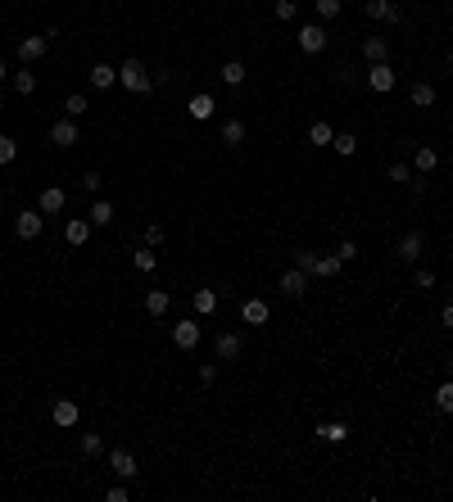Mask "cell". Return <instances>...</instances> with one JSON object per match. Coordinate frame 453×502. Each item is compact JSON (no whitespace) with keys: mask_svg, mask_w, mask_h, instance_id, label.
Returning <instances> with one entry per match:
<instances>
[{"mask_svg":"<svg viewBox=\"0 0 453 502\" xmlns=\"http://www.w3.org/2000/svg\"><path fill=\"white\" fill-rule=\"evenodd\" d=\"M104 498H109V502H127V489H123V480H118V485H113V489H109Z\"/></svg>","mask_w":453,"mask_h":502,"instance_id":"45","label":"cell"},{"mask_svg":"<svg viewBox=\"0 0 453 502\" xmlns=\"http://www.w3.org/2000/svg\"><path fill=\"white\" fill-rule=\"evenodd\" d=\"M412 163H417V172H435L440 154L431 150V145H417V150H412Z\"/></svg>","mask_w":453,"mask_h":502,"instance_id":"26","label":"cell"},{"mask_svg":"<svg viewBox=\"0 0 453 502\" xmlns=\"http://www.w3.org/2000/svg\"><path fill=\"white\" fill-rule=\"evenodd\" d=\"M421 249H426V236H421V231H408V236L399 240V258H403V263H417Z\"/></svg>","mask_w":453,"mask_h":502,"instance_id":"15","label":"cell"},{"mask_svg":"<svg viewBox=\"0 0 453 502\" xmlns=\"http://www.w3.org/2000/svg\"><path fill=\"white\" fill-rule=\"evenodd\" d=\"M412 285H417V289H431V285H435V272H431V267H417V272H412Z\"/></svg>","mask_w":453,"mask_h":502,"instance_id":"41","label":"cell"},{"mask_svg":"<svg viewBox=\"0 0 453 502\" xmlns=\"http://www.w3.org/2000/svg\"><path fill=\"white\" fill-rule=\"evenodd\" d=\"M9 82H14V91H18V95H32V91H36V73H32V69H18L14 77H9Z\"/></svg>","mask_w":453,"mask_h":502,"instance_id":"29","label":"cell"},{"mask_svg":"<svg viewBox=\"0 0 453 502\" xmlns=\"http://www.w3.org/2000/svg\"><path fill=\"white\" fill-rule=\"evenodd\" d=\"M223 145H227V150L245 145V122H240V118H227V122H223Z\"/></svg>","mask_w":453,"mask_h":502,"instance_id":"24","label":"cell"},{"mask_svg":"<svg viewBox=\"0 0 453 502\" xmlns=\"http://www.w3.org/2000/svg\"><path fill=\"white\" fill-rule=\"evenodd\" d=\"M295 267L313 276V267H317V254H313V249H300V254H295Z\"/></svg>","mask_w":453,"mask_h":502,"instance_id":"37","label":"cell"},{"mask_svg":"<svg viewBox=\"0 0 453 502\" xmlns=\"http://www.w3.org/2000/svg\"><path fill=\"white\" fill-rule=\"evenodd\" d=\"M0 82H9V64L5 59H0Z\"/></svg>","mask_w":453,"mask_h":502,"instance_id":"47","label":"cell"},{"mask_svg":"<svg viewBox=\"0 0 453 502\" xmlns=\"http://www.w3.org/2000/svg\"><path fill=\"white\" fill-rule=\"evenodd\" d=\"M300 50L304 55H322L326 50V27L322 23H304L300 27Z\"/></svg>","mask_w":453,"mask_h":502,"instance_id":"5","label":"cell"},{"mask_svg":"<svg viewBox=\"0 0 453 502\" xmlns=\"http://www.w3.org/2000/svg\"><path fill=\"white\" fill-rule=\"evenodd\" d=\"M0 109H5V95H0Z\"/></svg>","mask_w":453,"mask_h":502,"instance_id":"49","label":"cell"},{"mask_svg":"<svg viewBox=\"0 0 453 502\" xmlns=\"http://www.w3.org/2000/svg\"><path fill=\"white\" fill-rule=\"evenodd\" d=\"M168 303H172L168 289H146V313L150 317H163V313H168Z\"/></svg>","mask_w":453,"mask_h":502,"instance_id":"25","label":"cell"},{"mask_svg":"<svg viewBox=\"0 0 453 502\" xmlns=\"http://www.w3.org/2000/svg\"><path fill=\"white\" fill-rule=\"evenodd\" d=\"M363 14L377 18V23H403V9L394 0H363Z\"/></svg>","mask_w":453,"mask_h":502,"instance_id":"4","label":"cell"},{"mask_svg":"<svg viewBox=\"0 0 453 502\" xmlns=\"http://www.w3.org/2000/svg\"><path fill=\"white\" fill-rule=\"evenodd\" d=\"M200 335H204V331H200V322H190V317H181V322L172 326V344H177V349H186V353L200 344Z\"/></svg>","mask_w":453,"mask_h":502,"instance_id":"6","label":"cell"},{"mask_svg":"<svg viewBox=\"0 0 453 502\" xmlns=\"http://www.w3.org/2000/svg\"><path fill=\"white\" fill-rule=\"evenodd\" d=\"M190 308H195L200 317H209L218 308V289H190Z\"/></svg>","mask_w":453,"mask_h":502,"instance_id":"20","label":"cell"},{"mask_svg":"<svg viewBox=\"0 0 453 502\" xmlns=\"http://www.w3.org/2000/svg\"><path fill=\"white\" fill-rule=\"evenodd\" d=\"M91 217H69V222H64V240H69V245L73 249H82L86 245V240H91Z\"/></svg>","mask_w":453,"mask_h":502,"instance_id":"9","label":"cell"},{"mask_svg":"<svg viewBox=\"0 0 453 502\" xmlns=\"http://www.w3.org/2000/svg\"><path fill=\"white\" fill-rule=\"evenodd\" d=\"M86 217H91V227H109V222H113V204H109V199H95Z\"/></svg>","mask_w":453,"mask_h":502,"instance_id":"27","label":"cell"},{"mask_svg":"<svg viewBox=\"0 0 453 502\" xmlns=\"http://www.w3.org/2000/svg\"><path fill=\"white\" fill-rule=\"evenodd\" d=\"M132 263H137V272H154V263H159V254H154V249L146 245V249H137V254H132Z\"/></svg>","mask_w":453,"mask_h":502,"instance_id":"33","label":"cell"},{"mask_svg":"<svg viewBox=\"0 0 453 502\" xmlns=\"http://www.w3.org/2000/svg\"><path fill=\"white\" fill-rule=\"evenodd\" d=\"M445 366H449V375H453V353H449V362H445Z\"/></svg>","mask_w":453,"mask_h":502,"instance_id":"48","label":"cell"},{"mask_svg":"<svg viewBox=\"0 0 453 502\" xmlns=\"http://www.w3.org/2000/svg\"><path fill=\"white\" fill-rule=\"evenodd\" d=\"M331 145H335V154H340V159H354V154H358V141H354L349 131H335Z\"/></svg>","mask_w":453,"mask_h":502,"instance_id":"30","label":"cell"},{"mask_svg":"<svg viewBox=\"0 0 453 502\" xmlns=\"http://www.w3.org/2000/svg\"><path fill=\"white\" fill-rule=\"evenodd\" d=\"M295 14H300V5H295V0H277V18H281V23H291Z\"/></svg>","mask_w":453,"mask_h":502,"instance_id":"42","label":"cell"},{"mask_svg":"<svg viewBox=\"0 0 453 502\" xmlns=\"http://www.w3.org/2000/svg\"><path fill=\"white\" fill-rule=\"evenodd\" d=\"M344 0H317V18H340Z\"/></svg>","mask_w":453,"mask_h":502,"instance_id":"39","label":"cell"},{"mask_svg":"<svg viewBox=\"0 0 453 502\" xmlns=\"http://www.w3.org/2000/svg\"><path fill=\"white\" fill-rule=\"evenodd\" d=\"M363 59H368V64H385V59H390L385 36H368V41H363Z\"/></svg>","mask_w":453,"mask_h":502,"instance_id":"18","label":"cell"},{"mask_svg":"<svg viewBox=\"0 0 453 502\" xmlns=\"http://www.w3.org/2000/svg\"><path fill=\"white\" fill-rule=\"evenodd\" d=\"M100 186H104V177H100V172H86V177H82V190H91V195H95Z\"/></svg>","mask_w":453,"mask_h":502,"instance_id":"44","label":"cell"},{"mask_svg":"<svg viewBox=\"0 0 453 502\" xmlns=\"http://www.w3.org/2000/svg\"><path fill=\"white\" fill-rule=\"evenodd\" d=\"M109 471H113L118 480H132V475H137V457H132L127 448H113V452H109Z\"/></svg>","mask_w":453,"mask_h":502,"instance_id":"13","label":"cell"},{"mask_svg":"<svg viewBox=\"0 0 453 502\" xmlns=\"http://www.w3.org/2000/svg\"><path fill=\"white\" fill-rule=\"evenodd\" d=\"M408 100H412V109H431V104H435V86L431 82H417L408 91Z\"/></svg>","mask_w":453,"mask_h":502,"instance_id":"23","label":"cell"},{"mask_svg":"<svg viewBox=\"0 0 453 502\" xmlns=\"http://www.w3.org/2000/svg\"><path fill=\"white\" fill-rule=\"evenodd\" d=\"M277 289H281L286 299H304V294H308V272H300V267L281 272V285H277Z\"/></svg>","mask_w":453,"mask_h":502,"instance_id":"8","label":"cell"},{"mask_svg":"<svg viewBox=\"0 0 453 502\" xmlns=\"http://www.w3.org/2000/svg\"><path fill=\"white\" fill-rule=\"evenodd\" d=\"M317 439L322 443H344L349 439V426H344V421H322V426H317Z\"/></svg>","mask_w":453,"mask_h":502,"instance_id":"19","label":"cell"},{"mask_svg":"<svg viewBox=\"0 0 453 502\" xmlns=\"http://www.w3.org/2000/svg\"><path fill=\"white\" fill-rule=\"evenodd\" d=\"M50 145H60V150H73V145H77V122H73V118L55 122V127H50Z\"/></svg>","mask_w":453,"mask_h":502,"instance_id":"16","label":"cell"},{"mask_svg":"<svg viewBox=\"0 0 453 502\" xmlns=\"http://www.w3.org/2000/svg\"><path fill=\"white\" fill-rule=\"evenodd\" d=\"M55 36H60L55 27H50L46 36H23V41H18V59H23V64H36L46 50H50V41H55Z\"/></svg>","mask_w":453,"mask_h":502,"instance_id":"3","label":"cell"},{"mask_svg":"<svg viewBox=\"0 0 453 502\" xmlns=\"http://www.w3.org/2000/svg\"><path fill=\"white\" fill-rule=\"evenodd\" d=\"M82 452H86V457L104 452V439H100V434H82Z\"/></svg>","mask_w":453,"mask_h":502,"instance_id":"40","label":"cell"},{"mask_svg":"<svg viewBox=\"0 0 453 502\" xmlns=\"http://www.w3.org/2000/svg\"><path fill=\"white\" fill-rule=\"evenodd\" d=\"M64 204H69V195H64L60 186H46L41 195H36V208H41V213H64Z\"/></svg>","mask_w":453,"mask_h":502,"instance_id":"14","label":"cell"},{"mask_svg":"<svg viewBox=\"0 0 453 502\" xmlns=\"http://www.w3.org/2000/svg\"><path fill=\"white\" fill-rule=\"evenodd\" d=\"M113 82H118V69H113V64H95L91 69V86L95 91H109Z\"/></svg>","mask_w":453,"mask_h":502,"instance_id":"21","label":"cell"},{"mask_svg":"<svg viewBox=\"0 0 453 502\" xmlns=\"http://www.w3.org/2000/svg\"><path fill=\"white\" fill-rule=\"evenodd\" d=\"M335 254H340L344 263H354V258H358V245H354V240H340V249H335Z\"/></svg>","mask_w":453,"mask_h":502,"instance_id":"43","label":"cell"},{"mask_svg":"<svg viewBox=\"0 0 453 502\" xmlns=\"http://www.w3.org/2000/svg\"><path fill=\"white\" fill-rule=\"evenodd\" d=\"M214 109H218L214 95H190V118H195V122H209V118H214Z\"/></svg>","mask_w":453,"mask_h":502,"instance_id":"22","label":"cell"},{"mask_svg":"<svg viewBox=\"0 0 453 502\" xmlns=\"http://www.w3.org/2000/svg\"><path fill=\"white\" fill-rule=\"evenodd\" d=\"M41 227H46V213H41V208H23V213H14L18 240H36V236H41Z\"/></svg>","mask_w":453,"mask_h":502,"instance_id":"2","label":"cell"},{"mask_svg":"<svg viewBox=\"0 0 453 502\" xmlns=\"http://www.w3.org/2000/svg\"><path fill=\"white\" fill-rule=\"evenodd\" d=\"M214 349H218V358H223V362H236L240 353H245V340H240L236 331H223V335L214 340Z\"/></svg>","mask_w":453,"mask_h":502,"instance_id":"10","label":"cell"},{"mask_svg":"<svg viewBox=\"0 0 453 502\" xmlns=\"http://www.w3.org/2000/svg\"><path fill=\"white\" fill-rule=\"evenodd\" d=\"M77 417H82V408H77L73 399H55V408H50V421H55V426L69 430V426H77Z\"/></svg>","mask_w":453,"mask_h":502,"instance_id":"11","label":"cell"},{"mask_svg":"<svg viewBox=\"0 0 453 502\" xmlns=\"http://www.w3.org/2000/svg\"><path fill=\"white\" fill-rule=\"evenodd\" d=\"M86 109H91V104H86L82 95H69V100H64V113H69V118H82Z\"/></svg>","mask_w":453,"mask_h":502,"instance_id":"36","label":"cell"},{"mask_svg":"<svg viewBox=\"0 0 453 502\" xmlns=\"http://www.w3.org/2000/svg\"><path fill=\"white\" fill-rule=\"evenodd\" d=\"M368 86H372L377 95H390V91H394V69H390V64H372Z\"/></svg>","mask_w":453,"mask_h":502,"instance_id":"12","label":"cell"},{"mask_svg":"<svg viewBox=\"0 0 453 502\" xmlns=\"http://www.w3.org/2000/svg\"><path fill=\"white\" fill-rule=\"evenodd\" d=\"M435 408H440V412H453V380H445V385L435 389Z\"/></svg>","mask_w":453,"mask_h":502,"instance_id":"34","label":"cell"},{"mask_svg":"<svg viewBox=\"0 0 453 502\" xmlns=\"http://www.w3.org/2000/svg\"><path fill=\"white\" fill-rule=\"evenodd\" d=\"M440 322H445V331H453V303H445V313H440Z\"/></svg>","mask_w":453,"mask_h":502,"instance_id":"46","label":"cell"},{"mask_svg":"<svg viewBox=\"0 0 453 502\" xmlns=\"http://www.w3.org/2000/svg\"><path fill=\"white\" fill-rule=\"evenodd\" d=\"M163 240H168V231H163L159 222H150V227H146V245H150V249H159Z\"/></svg>","mask_w":453,"mask_h":502,"instance_id":"38","label":"cell"},{"mask_svg":"<svg viewBox=\"0 0 453 502\" xmlns=\"http://www.w3.org/2000/svg\"><path fill=\"white\" fill-rule=\"evenodd\" d=\"M18 159V141L14 136H0V168H5V163H14Z\"/></svg>","mask_w":453,"mask_h":502,"instance_id":"35","label":"cell"},{"mask_svg":"<svg viewBox=\"0 0 453 502\" xmlns=\"http://www.w3.org/2000/svg\"><path fill=\"white\" fill-rule=\"evenodd\" d=\"M390 181H399V186H412V190H421V181H412L408 177V163H390V172H385Z\"/></svg>","mask_w":453,"mask_h":502,"instance_id":"32","label":"cell"},{"mask_svg":"<svg viewBox=\"0 0 453 502\" xmlns=\"http://www.w3.org/2000/svg\"><path fill=\"white\" fill-rule=\"evenodd\" d=\"M308 141H313V145H331L335 141V127H331V122H313V127H308Z\"/></svg>","mask_w":453,"mask_h":502,"instance_id":"31","label":"cell"},{"mask_svg":"<svg viewBox=\"0 0 453 502\" xmlns=\"http://www.w3.org/2000/svg\"><path fill=\"white\" fill-rule=\"evenodd\" d=\"M340 267H344V258H340V254H317V267H313V276H322V281H331V276H340Z\"/></svg>","mask_w":453,"mask_h":502,"instance_id":"17","label":"cell"},{"mask_svg":"<svg viewBox=\"0 0 453 502\" xmlns=\"http://www.w3.org/2000/svg\"><path fill=\"white\" fill-rule=\"evenodd\" d=\"M118 82L127 86L132 95H150L154 91V77L146 73V64H141V59H123L118 64Z\"/></svg>","mask_w":453,"mask_h":502,"instance_id":"1","label":"cell"},{"mask_svg":"<svg viewBox=\"0 0 453 502\" xmlns=\"http://www.w3.org/2000/svg\"><path fill=\"white\" fill-rule=\"evenodd\" d=\"M245 77H249V69H245L240 59H227V64H223V82H227V86H240Z\"/></svg>","mask_w":453,"mask_h":502,"instance_id":"28","label":"cell"},{"mask_svg":"<svg viewBox=\"0 0 453 502\" xmlns=\"http://www.w3.org/2000/svg\"><path fill=\"white\" fill-rule=\"evenodd\" d=\"M267 317H272L267 299H245V303H240V322L245 326H267Z\"/></svg>","mask_w":453,"mask_h":502,"instance_id":"7","label":"cell"}]
</instances>
